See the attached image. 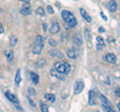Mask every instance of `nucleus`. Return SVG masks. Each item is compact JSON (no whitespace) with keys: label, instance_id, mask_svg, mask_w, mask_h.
<instances>
[{"label":"nucleus","instance_id":"nucleus-1","mask_svg":"<svg viewBox=\"0 0 120 112\" xmlns=\"http://www.w3.org/2000/svg\"><path fill=\"white\" fill-rule=\"evenodd\" d=\"M61 15H62V18L64 19V21L70 26L71 28H73V27H75V26L77 25L76 18H75V16L70 12V11L63 10L62 12H61Z\"/></svg>","mask_w":120,"mask_h":112},{"label":"nucleus","instance_id":"nucleus-2","mask_svg":"<svg viewBox=\"0 0 120 112\" xmlns=\"http://www.w3.org/2000/svg\"><path fill=\"white\" fill-rule=\"evenodd\" d=\"M44 46V39L41 35H37L35 39V46L33 48V53L40 54L42 51V47Z\"/></svg>","mask_w":120,"mask_h":112},{"label":"nucleus","instance_id":"nucleus-3","mask_svg":"<svg viewBox=\"0 0 120 112\" xmlns=\"http://www.w3.org/2000/svg\"><path fill=\"white\" fill-rule=\"evenodd\" d=\"M55 69L57 71L61 72L63 74H68L71 70V66L68 63H61V62H56L55 63Z\"/></svg>","mask_w":120,"mask_h":112},{"label":"nucleus","instance_id":"nucleus-4","mask_svg":"<svg viewBox=\"0 0 120 112\" xmlns=\"http://www.w3.org/2000/svg\"><path fill=\"white\" fill-rule=\"evenodd\" d=\"M104 60L106 62H108V63H112V64H114V63H116L117 58H116V56L113 53H107V54L104 55Z\"/></svg>","mask_w":120,"mask_h":112},{"label":"nucleus","instance_id":"nucleus-5","mask_svg":"<svg viewBox=\"0 0 120 112\" xmlns=\"http://www.w3.org/2000/svg\"><path fill=\"white\" fill-rule=\"evenodd\" d=\"M83 89H84V83L82 81H78L77 83L75 84V87H74V94L75 95L79 94V93L83 91Z\"/></svg>","mask_w":120,"mask_h":112},{"label":"nucleus","instance_id":"nucleus-6","mask_svg":"<svg viewBox=\"0 0 120 112\" xmlns=\"http://www.w3.org/2000/svg\"><path fill=\"white\" fill-rule=\"evenodd\" d=\"M59 31H60V26L58 24V22H53L49 28V32L51 34H56V33H58Z\"/></svg>","mask_w":120,"mask_h":112},{"label":"nucleus","instance_id":"nucleus-7","mask_svg":"<svg viewBox=\"0 0 120 112\" xmlns=\"http://www.w3.org/2000/svg\"><path fill=\"white\" fill-rule=\"evenodd\" d=\"M50 74L53 77H55V78H57V79H60V80H63L64 79V75L65 74H63V73H61V72H59V71H57L56 69H51L50 70Z\"/></svg>","mask_w":120,"mask_h":112},{"label":"nucleus","instance_id":"nucleus-8","mask_svg":"<svg viewBox=\"0 0 120 112\" xmlns=\"http://www.w3.org/2000/svg\"><path fill=\"white\" fill-rule=\"evenodd\" d=\"M20 13L24 16H27V15H30V14H31V8H30L28 3H26V4L20 9Z\"/></svg>","mask_w":120,"mask_h":112},{"label":"nucleus","instance_id":"nucleus-9","mask_svg":"<svg viewBox=\"0 0 120 112\" xmlns=\"http://www.w3.org/2000/svg\"><path fill=\"white\" fill-rule=\"evenodd\" d=\"M107 8L109 11H111V12H115L116 10H117V3H116L115 0H110L109 2H108L107 4Z\"/></svg>","mask_w":120,"mask_h":112},{"label":"nucleus","instance_id":"nucleus-10","mask_svg":"<svg viewBox=\"0 0 120 112\" xmlns=\"http://www.w3.org/2000/svg\"><path fill=\"white\" fill-rule=\"evenodd\" d=\"M5 95H6V97H7V98H8L12 103H14L15 105H18L19 101H18V99L16 98V97H15L14 94H11L9 91H6V92H5Z\"/></svg>","mask_w":120,"mask_h":112},{"label":"nucleus","instance_id":"nucleus-11","mask_svg":"<svg viewBox=\"0 0 120 112\" xmlns=\"http://www.w3.org/2000/svg\"><path fill=\"white\" fill-rule=\"evenodd\" d=\"M73 43L76 46H81L82 43H83V40H82V37L80 34H76L73 36Z\"/></svg>","mask_w":120,"mask_h":112},{"label":"nucleus","instance_id":"nucleus-12","mask_svg":"<svg viewBox=\"0 0 120 112\" xmlns=\"http://www.w3.org/2000/svg\"><path fill=\"white\" fill-rule=\"evenodd\" d=\"M79 11H80L81 16L83 17L84 19H85L86 21H87V22H91V21H92V18L90 17V15H89V14H88L87 12H86V10H85L84 8H80V10H79Z\"/></svg>","mask_w":120,"mask_h":112},{"label":"nucleus","instance_id":"nucleus-13","mask_svg":"<svg viewBox=\"0 0 120 112\" xmlns=\"http://www.w3.org/2000/svg\"><path fill=\"white\" fill-rule=\"evenodd\" d=\"M67 56L71 59H75L78 56V53L76 52V50H75L74 48H71V49L67 50Z\"/></svg>","mask_w":120,"mask_h":112},{"label":"nucleus","instance_id":"nucleus-14","mask_svg":"<svg viewBox=\"0 0 120 112\" xmlns=\"http://www.w3.org/2000/svg\"><path fill=\"white\" fill-rule=\"evenodd\" d=\"M96 40H97V50L102 49V48L105 46V43H104L103 38H102V37H100V36H98L96 38Z\"/></svg>","mask_w":120,"mask_h":112},{"label":"nucleus","instance_id":"nucleus-15","mask_svg":"<svg viewBox=\"0 0 120 112\" xmlns=\"http://www.w3.org/2000/svg\"><path fill=\"white\" fill-rule=\"evenodd\" d=\"M89 105H95L96 104V98H95V95L92 91H89Z\"/></svg>","mask_w":120,"mask_h":112},{"label":"nucleus","instance_id":"nucleus-16","mask_svg":"<svg viewBox=\"0 0 120 112\" xmlns=\"http://www.w3.org/2000/svg\"><path fill=\"white\" fill-rule=\"evenodd\" d=\"M49 54L51 55V56H53V57H57V58H63V55H62V53L60 51H58V50H55V49H53V50H50L49 51Z\"/></svg>","mask_w":120,"mask_h":112},{"label":"nucleus","instance_id":"nucleus-17","mask_svg":"<svg viewBox=\"0 0 120 112\" xmlns=\"http://www.w3.org/2000/svg\"><path fill=\"white\" fill-rule=\"evenodd\" d=\"M5 56H6V58H7V60H8L9 62H11L13 60V57H14V53H13V51L11 50V49H7L5 51Z\"/></svg>","mask_w":120,"mask_h":112},{"label":"nucleus","instance_id":"nucleus-18","mask_svg":"<svg viewBox=\"0 0 120 112\" xmlns=\"http://www.w3.org/2000/svg\"><path fill=\"white\" fill-rule=\"evenodd\" d=\"M30 78H31V80L34 84H38V82H39L38 74H36L35 72H30Z\"/></svg>","mask_w":120,"mask_h":112},{"label":"nucleus","instance_id":"nucleus-19","mask_svg":"<svg viewBox=\"0 0 120 112\" xmlns=\"http://www.w3.org/2000/svg\"><path fill=\"white\" fill-rule=\"evenodd\" d=\"M20 82H21V71L20 69H18L16 75H15V84H16V86H19Z\"/></svg>","mask_w":120,"mask_h":112},{"label":"nucleus","instance_id":"nucleus-20","mask_svg":"<svg viewBox=\"0 0 120 112\" xmlns=\"http://www.w3.org/2000/svg\"><path fill=\"white\" fill-rule=\"evenodd\" d=\"M99 96H100V100H101V103H102V106H110V102L108 101V99L103 94H100Z\"/></svg>","mask_w":120,"mask_h":112},{"label":"nucleus","instance_id":"nucleus-21","mask_svg":"<svg viewBox=\"0 0 120 112\" xmlns=\"http://www.w3.org/2000/svg\"><path fill=\"white\" fill-rule=\"evenodd\" d=\"M9 43H10L11 47H14L17 44V38L15 36H10V42Z\"/></svg>","mask_w":120,"mask_h":112},{"label":"nucleus","instance_id":"nucleus-22","mask_svg":"<svg viewBox=\"0 0 120 112\" xmlns=\"http://www.w3.org/2000/svg\"><path fill=\"white\" fill-rule=\"evenodd\" d=\"M45 99L49 100L51 102H54L55 101V96L53 94H49V93H47V94H45Z\"/></svg>","mask_w":120,"mask_h":112},{"label":"nucleus","instance_id":"nucleus-23","mask_svg":"<svg viewBox=\"0 0 120 112\" xmlns=\"http://www.w3.org/2000/svg\"><path fill=\"white\" fill-rule=\"evenodd\" d=\"M36 14H38L40 16H44L45 15V12H44V9L42 7H38V8L36 9Z\"/></svg>","mask_w":120,"mask_h":112},{"label":"nucleus","instance_id":"nucleus-24","mask_svg":"<svg viewBox=\"0 0 120 112\" xmlns=\"http://www.w3.org/2000/svg\"><path fill=\"white\" fill-rule=\"evenodd\" d=\"M40 107H41V110H42V111H44V112L48 111V106H47L46 103H44V102L41 101L40 102Z\"/></svg>","mask_w":120,"mask_h":112},{"label":"nucleus","instance_id":"nucleus-25","mask_svg":"<svg viewBox=\"0 0 120 112\" xmlns=\"http://www.w3.org/2000/svg\"><path fill=\"white\" fill-rule=\"evenodd\" d=\"M49 44L52 46V47H56V45H57V43H56V41L53 39V38H50L49 39Z\"/></svg>","mask_w":120,"mask_h":112},{"label":"nucleus","instance_id":"nucleus-26","mask_svg":"<svg viewBox=\"0 0 120 112\" xmlns=\"http://www.w3.org/2000/svg\"><path fill=\"white\" fill-rule=\"evenodd\" d=\"M103 107V109L105 111H109V112H114V109L112 108L111 106H102Z\"/></svg>","mask_w":120,"mask_h":112},{"label":"nucleus","instance_id":"nucleus-27","mask_svg":"<svg viewBox=\"0 0 120 112\" xmlns=\"http://www.w3.org/2000/svg\"><path fill=\"white\" fill-rule=\"evenodd\" d=\"M47 10H48V12H49L50 14H53L54 13V10H53V8H52L51 5H48L47 6Z\"/></svg>","mask_w":120,"mask_h":112},{"label":"nucleus","instance_id":"nucleus-28","mask_svg":"<svg viewBox=\"0 0 120 112\" xmlns=\"http://www.w3.org/2000/svg\"><path fill=\"white\" fill-rule=\"evenodd\" d=\"M115 94L120 97V88H116V90H115Z\"/></svg>","mask_w":120,"mask_h":112},{"label":"nucleus","instance_id":"nucleus-29","mask_svg":"<svg viewBox=\"0 0 120 112\" xmlns=\"http://www.w3.org/2000/svg\"><path fill=\"white\" fill-rule=\"evenodd\" d=\"M3 32H4V28H3V26H2V23L0 22V34L3 33Z\"/></svg>","mask_w":120,"mask_h":112},{"label":"nucleus","instance_id":"nucleus-30","mask_svg":"<svg viewBox=\"0 0 120 112\" xmlns=\"http://www.w3.org/2000/svg\"><path fill=\"white\" fill-rule=\"evenodd\" d=\"M100 14H101V17H102V18H103V20H105V21H106V20H107V17H106V16H105V15H104V13H103V12H101Z\"/></svg>","mask_w":120,"mask_h":112},{"label":"nucleus","instance_id":"nucleus-31","mask_svg":"<svg viewBox=\"0 0 120 112\" xmlns=\"http://www.w3.org/2000/svg\"><path fill=\"white\" fill-rule=\"evenodd\" d=\"M99 32H101V33H103V32H105V30H104V28H103V27H99Z\"/></svg>","mask_w":120,"mask_h":112},{"label":"nucleus","instance_id":"nucleus-32","mask_svg":"<svg viewBox=\"0 0 120 112\" xmlns=\"http://www.w3.org/2000/svg\"><path fill=\"white\" fill-rule=\"evenodd\" d=\"M19 1H22L24 3H29V0H19Z\"/></svg>","mask_w":120,"mask_h":112},{"label":"nucleus","instance_id":"nucleus-33","mask_svg":"<svg viewBox=\"0 0 120 112\" xmlns=\"http://www.w3.org/2000/svg\"><path fill=\"white\" fill-rule=\"evenodd\" d=\"M43 30L46 31V24H43Z\"/></svg>","mask_w":120,"mask_h":112},{"label":"nucleus","instance_id":"nucleus-34","mask_svg":"<svg viewBox=\"0 0 120 112\" xmlns=\"http://www.w3.org/2000/svg\"><path fill=\"white\" fill-rule=\"evenodd\" d=\"M117 107H118V110H119V111H120V102H119V103H118V105H117Z\"/></svg>","mask_w":120,"mask_h":112},{"label":"nucleus","instance_id":"nucleus-35","mask_svg":"<svg viewBox=\"0 0 120 112\" xmlns=\"http://www.w3.org/2000/svg\"><path fill=\"white\" fill-rule=\"evenodd\" d=\"M75 1H77V0H75Z\"/></svg>","mask_w":120,"mask_h":112}]
</instances>
